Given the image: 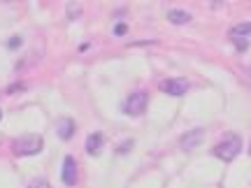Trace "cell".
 Listing matches in <instances>:
<instances>
[{
	"instance_id": "cell-1",
	"label": "cell",
	"mask_w": 251,
	"mask_h": 188,
	"mask_svg": "<svg viewBox=\"0 0 251 188\" xmlns=\"http://www.w3.org/2000/svg\"><path fill=\"white\" fill-rule=\"evenodd\" d=\"M242 151V140H240V135H235V133H228L221 140V142L214 146V156L219 158V161H224V163H230L237 158V153Z\"/></svg>"
},
{
	"instance_id": "cell-2",
	"label": "cell",
	"mask_w": 251,
	"mask_h": 188,
	"mask_svg": "<svg viewBox=\"0 0 251 188\" xmlns=\"http://www.w3.org/2000/svg\"><path fill=\"white\" fill-rule=\"evenodd\" d=\"M42 137L40 135H24V137H19L14 140L12 144V151L14 156H35V153L42 151Z\"/></svg>"
},
{
	"instance_id": "cell-3",
	"label": "cell",
	"mask_w": 251,
	"mask_h": 188,
	"mask_svg": "<svg viewBox=\"0 0 251 188\" xmlns=\"http://www.w3.org/2000/svg\"><path fill=\"white\" fill-rule=\"evenodd\" d=\"M147 102H149L147 93H144V91H135V93H130V95L126 98L124 112L130 114V117H140V114H144V109H147Z\"/></svg>"
},
{
	"instance_id": "cell-4",
	"label": "cell",
	"mask_w": 251,
	"mask_h": 188,
	"mask_svg": "<svg viewBox=\"0 0 251 188\" xmlns=\"http://www.w3.org/2000/svg\"><path fill=\"white\" fill-rule=\"evenodd\" d=\"M61 179L65 186H75V184H77V161H75L72 156H65V161H63Z\"/></svg>"
},
{
	"instance_id": "cell-5",
	"label": "cell",
	"mask_w": 251,
	"mask_h": 188,
	"mask_svg": "<svg viewBox=\"0 0 251 188\" xmlns=\"http://www.w3.org/2000/svg\"><path fill=\"white\" fill-rule=\"evenodd\" d=\"M161 91L168 95H184L188 91V81L184 79H165L161 81Z\"/></svg>"
},
{
	"instance_id": "cell-6",
	"label": "cell",
	"mask_w": 251,
	"mask_h": 188,
	"mask_svg": "<svg viewBox=\"0 0 251 188\" xmlns=\"http://www.w3.org/2000/svg\"><path fill=\"white\" fill-rule=\"evenodd\" d=\"M202 130H200V128H196V130H188L186 135H184V137H181V149H184V151H193V149H196L198 144H200V140H202Z\"/></svg>"
},
{
	"instance_id": "cell-7",
	"label": "cell",
	"mask_w": 251,
	"mask_h": 188,
	"mask_svg": "<svg viewBox=\"0 0 251 188\" xmlns=\"http://www.w3.org/2000/svg\"><path fill=\"white\" fill-rule=\"evenodd\" d=\"M75 128H77V125H75L72 118H61V121L56 123V133H58L61 140H70L72 135H75Z\"/></svg>"
},
{
	"instance_id": "cell-8",
	"label": "cell",
	"mask_w": 251,
	"mask_h": 188,
	"mask_svg": "<svg viewBox=\"0 0 251 188\" xmlns=\"http://www.w3.org/2000/svg\"><path fill=\"white\" fill-rule=\"evenodd\" d=\"M102 142H105L102 133L89 135V140H86V153H89V156H98L100 149H102Z\"/></svg>"
},
{
	"instance_id": "cell-9",
	"label": "cell",
	"mask_w": 251,
	"mask_h": 188,
	"mask_svg": "<svg viewBox=\"0 0 251 188\" xmlns=\"http://www.w3.org/2000/svg\"><path fill=\"white\" fill-rule=\"evenodd\" d=\"M168 21L175 24V26H184V24L191 21V14L184 12V9H170V12H168Z\"/></svg>"
},
{
	"instance_id": "cell-10",
	"label": "cell",
	"mask_w": 251,
	"mask_h": 188,
	"mask_svg": "<svg viewBox=\"0 0 251 188\" xmlns=\"http://www.w3.org/2000/svg\"><path fill=\"white\" fill-rule=\"evenodd\" d=\"M251 35V21H244V24H237L235 28H230V37H244Z\"/></svg>"
},
{
	"instance_id": "cell-11",
	"label": "cell",
	"mask_w": 251,
	"mask_h": 188,
	"mask_svg": "<svg viewBox=\"0 0 251 188\" xmlns=\"http://www.w3.org/2000/svg\"><path fill=\"white\" fill-rule=\"evenodd\" d=\"M79 14H81L79 5H75V2H72V5H68V17H70V19H77Z\"/></svg>"
},
{
	"instance_id": "cell-12",
	"label": "cell",
	"mask_w": 251,
	"mask_h": 188,
	"mask_svg": "<svg viewBox=\"0 0 251 188\" xmlns=\"http://www.w3.org/2000/svg\"><path fill=\"white\" fill-rule=\"evenodd\" d=\"M233 42H235V47H237L240 51H247V47H249V42H247L244 37H233Z\"/></svg>"
},
{
	"instance_id": "cell-13",
	"label": "cell",
	"mask_w": 251,
	"mask_h": 188,
	"mask_svg": "<svg viewBox=\"0 0 251 188\" xmlns=\"http://www.w3.org/2000/svg\"><path fill=\"white\" fill-rule=\"evenodd\" d=\"M28 188H51V186H49V181L47 179H35V181H30V186Z\"/></svg>"
},
{
	"instance_id": "cell-14",
	"label": "cell",
	"mask_w": 251,
	"mask_h": 188,
	"mask_svg": "<svg viewBox=\"0 0 251 188\" xmlns=\"http://www.w3.org/2000/svg\"><path fill=\"white\" fill-rule=\"evenodd\" d=\"M126 33H128V26H126V24H117V26H114V35H126Z\"/></svg>"
},
{
	"instance_id": "cell-15",
	"label": "cell",
	"mask_w": 251,
	"mask_h": 188,
	"mask_svg": "<svg viewBox=\"0 0 251 188\" xmlns=\"http://www.w3.org/2000/svg\"><path fill=\"white\" fill-rule=\"evenodd\" d=\"M7 47H9V49H17V47H21V37H12V40L7 42Z\"/></svg>"
},
{
	"instance_id": "cell-16",
	"label": "cell",
	"mask_w": 251,
	"mask_h": 188,
	"mask_svg": "<svg viewBox=\"0 0 251 188\" xmlns=\"http://www.w3.org/2000/svg\"><path fill=\"white\" fill-rule=\"evenodd\" d=\"M0 118H2V114H0Z\"/></svg>"
}]
</instances>
